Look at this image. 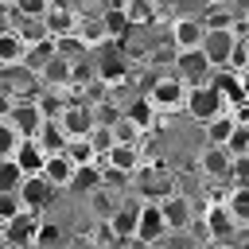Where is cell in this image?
Segmentation results:
<instances>
[{"instance_id": "obj_34", "label": "cell", "mask_w": 249, "mask_h": 249, "mask_svg": "<svg viewBox=\"0 0 249 249\" xmlns=\"http://www.w3.org/2000/svg\"><path fill=\"white\" fill-rule=\"evenodd\" d=\"M140 132H144V128H140L136 121H128V117H121V121L113 124V140H117V144H140Z\"/></svg>"}, {"instance_id": "obj_6", "label": "cell", "mask_w": 249, "mask_h": 249, "mask_svg": "<svg viewBox=\"0 0 249 249\" xmlns=\"http://www.w3.org/2000/svg\"><path fill=\"white\" fill-rule=\"evenodd\" d=\"M167 39L175 43V51H198V47L206 43V23H202V16H175Z\"/></svg>"}, {"instance_id": "obj_2", "label": "cell", "mask_w": 249, "mask_h": 249, "mask_svg": "<svg viewBox=\"0 0 249 249\" xmlns=\"http://www.w3.org/2000/svg\"><path fill=\"white\" fill-rule=\"evenodd\" d=\"M171 74H175L187 89H195V86H210V78H214V62L206 58L202 47H198V51H179Z\"/></svg>"}, {"instance_id": "obj_46", "label": "cell", "mask_w": 249, "mask_h": 249, "mask_svg": "<svg viewBox=\"0 0 249 249\" xmlns=\"http://www.w3.org/2000/svg\"><path fill=\"white\" fill-rule=\"evenodd\" d=\"M51 4H66V0H51Z\"/></svg>"}, {"instance_id": "obj_44", "label": "cell", "mask_w": 249, "mask_h": 249, "mask_svg": "<svg viewBox=\"0 0 249 249\" xmlns=\"http://www.w3.org/2000/svg\"><path fill=\"white\" fill-rule=\"evenodd\" d=\"M0 249H8V237H4V226H0Z\"/></svg>"}, {"instance_id": "obj_30", "label": "cell", "mask_w": 249, "mask_h": 249, "mask_svg": "<svg viewBox=\"0 0 249 249\" xmlns=\"http://www.w3.org/2000/svg\"><path fill=\"white\" fill-rule=\"evenodd\" d=\"M16 31H19V39H23L27 47H35V43H47V39H51V31H47V23H43V19H19V23H16Z\"/></svg>"}, {"instance_id": "obj_29", "label": "cell", "mask_w": 249, "mask_h": 249, "mask_svg": "<svg viewBox=\"0 0 249 249\" xmlns=\"http://www.w3.org/2000/svg\"><path fill=\"white\" fill-rule=\"evenodd\" d=\"M101 23H105V31H109V39L117 43V47H124V35H128V16L124 12H101Z\"/></svg>"}, {"instance_id": "obj_32", "label": "cell", "mask_w": 249, "mask_h": 249, "mask_svg": "<svg viewBox=\"0 0 249 249\" xmlns=\"http://www.w3.org/2000/svg\"><path fill=\"white\" fill-rule=\"evenodd\" d=\"M19 144H23V136L16 132V124L12 121H0V160H16Z\"/></svg>"}, {"instance_id": "obj_31", "label": "cell", "mask_w": 249, "mask_h": 249, "mask_svg": "<svg viewBox=\"0 0 249 249\" xmlns=\"http://www.w3.org/2000/svg\"><path fill=\"white\" fill-rule=\"evenodd\" d=\"M117 206H121V198H113V195H109V187H101V191H93V195H89V210H97V218H101V222H109V218L117 214Z\"/></svg>"}, {"instance_id": "obj_37", "label": "cell", "mask_w": 249, "mask_h": 249, "mask_svg": "<svg viewBox=\"0 0 249 249\" xmlns=\"http://www.w3.org/2000/svg\"><path fill=\"white\" fill-rule=\"evenodd\" d=\"M27 206H23V198L19 195H0V226H8L12 218H19Z\"/></svg>"}, {"instance_id": "obj_13", "label": "cell", "mask_w": 249, "mask_h": 249, "mask_svg": "<svg viewBox=\"0 0 249 249\" xmlns=\"http://www.w3.org/2000/svg\"><path fill=\"white\" fill-rule=\"evenodd\" d=\"M19 198H23V206H27V210H39V214H43V210L58 198V187H51L43 175H31V179H23Z\"/></svg>"}, {"instance_id": "obj_23", "label": "cell", "mask_w": 249, "mask_h": 249, "mask_svg": "<svg viewBox=\"0 0 249 249\" xmlns=\"http://www.w3.org/2000/svg\"><path fill=\"white\" fill-rule=\"evenodd\" d=\"M206 128V144H218V148H226L230 144V136H233V128H237V121L230 117V109L222 113V117H214L210 124H202Z\"/></svg>"}, {"instance_id": "obj_43", "label": "cell", "mask_w": 249, "mask_h": 249, "mask_svg": "<svg viewBox=\"0 0 249 249\" xmlns=\"http://www.w3.org/2000/svg\"><path fill=\"white\" fill-rule=\"evenodd\" d=\"M237 78H241V93H245V97H249V70H241V74H237Z\"/></svg>"}, {"instance_id": "obj_12", "label": "cell", "mask_w": 249, "mask_h": 249, "mask_svg": "<svg viewBox=\"0 0 249 249\" xmlns=\"http://www.w3.org/2000/svg\"><path fill=\"white\" fill-rule=\"evenodd\" d=\"M206 58L214 62V70H230V58L237 51V35L233 31H206V43H202Z\"/></svg>"}, {"instance_id": "obj_35", "label": "cell", "mask_w": 249, "mask_h": 249, "mask_svg": "<svg viewBox=\"0 0 249 249\" xmlns=\"http://www.w3.org/2000/svg\"><path fill=\"white\" fill-rule=\"evenodd\" d=\"M62 241H66V233H62L54 222H43V230H39V237H35V249H62Z\"/></svg>"}, {"instance_id": "obj_22", "label": "cell", "mask_w": 249, "mask_h": 249, "mask_svg": "<svg viewBox=\"0 0 249 249\" xmlns=\"http://www.w3.org/2000/svg\"><path fill=\"white\" fill-rule=\"evenodd\" d=\"M78 39L89 47V51H97V47H109L113 39H109V31H105V23H101V16L97 19H82L78 23Z\"/></svg>"}, {"instance_id": "obj_39", "label": "cell", "mask_w": 249, "mask_h": 249, "mask_svg": "<svg viewBox=\"0 0 249 249\" xmlns=\"http://www.w3.org/2000/svg\"><path fill=\"white\" fill-rule=\"evenodd\" d=\"M171 237V245L167 249H202V237L195 233V226L191 230H183V233H167Z\"/></svg>"}, {"instance_id": "obj_14", "label": "cell", "mask_w": 249, "mask_h": 249, "mask_svg": "<svg viewBox=\"0 0 249 249\" xmlns=\"http://www.w3.org/2000/svg\"><path fill=\"white\" fill-rule=\"evenodd\" d=\"M47 31H51V39H66V35H78V23H82V16L70 8V4H51V12H47Z\"/></svg>"}, {"instance_id": "obj_36", "label": "cell", "mask_w": 249, "mask_h": 249, "mask_svg": "<svg viewBox=\"0 0 249 249\" xmlns=\"http://www.w3.org/2000/svg\"><path fill=\"white\" fill-rule=\"evenodd\" d=\"M152 113H156V109H152V101H148L144 93H140V97H136V101H132V105L124 109V117H128V121H136L140 128H148V121H152Z\"/></svg>"}, {"instance_id": "obj_1", "label": "cell", "mask_w": 249, "mask_h": 249, "mask_svg": "<svg viewBox=\"0 0 249 249\" xmlns=\"http://www.w3.org/2000/svg\"><path fill=\"white\" fill-rule=\"evenodd\" d=\"M144 97H148V101H152V109H160V113L187 109V86H183L175 74H160V78L144 82Z\"/></svg>"}, {"instance_id": "obj_4", "label": "cell", "mask_w": 249, "mask_h": 249, "mask_svg": "<svg viewBox=\"0 0 249 249\" xmlns=\"http://www.w3.org/2000/svg\"><path fill=\"white\" fill-rule=\"evenodd\" d=\"M58 124H62L66 140H89V136H93V128H97L93 105H86L82 97H78V101H70V105H66V113L58 117Z\"/></svg>"}, {"instance_id": "obj_47", "label": "cell", "mask_w": 249, "mask_h": 249, "mask_svg": "<svg viewBox=\"0 0 249 249\" xmlns=\"http://www.w3.org/2000/svg\"><path fill=\"white\" fill-rule=\"evenodd\" d=\"M152 4H156V0H152Z\"/></svg>"}, {"instance_id": "obj_9", "label": "cell", "mask_w": 249, "mask_h": 249, "mask_svg": "<svg viewBox=\"0 0 249 249\" xmlns=\"http://www.w3.org/2000/svg\"><path fill=\"white\" fill-rule=\"evenodd\" d=\"M171 230H167V222H163V210H160V202H144L140 206V226H136V241L140 245H160L163 237H167Z\"/></svg>"}, {"instance_id": "obj_40", "label": "cell", "mask_w": 249, "mask_h": 249, "mask_svg": "<svg viewBox=\"0 0 249 249\" xmlns=\"http://www.w3.org/2000/svg\"><path fill=\"white\" fill-rule=\"evenodd\" d=\"M19 23V16H16V8L8 4V0H0V31H8V27H16Z\"/></svg>"}, {"instance_id": "obj_10", "label": "cell", "mask_w": 249, "mask_h": 249, "mask_svg": "<svg viewBox=\"0 0 249 249\" xmlns=\"http://www.w3.org/2000/svg\"><path fill=\"white\" fill-rule=\"evenodd\" d=\"M140 206H144V202H121V206H117V214L105 222V230L113 233V241H117V245H124V241H136Z\"/></svg>"}, {"instance_id": "obj_45", "label": "cell", "mask_w": 249, "mask_h": 249, "mask_svg": "<svg viewBox=\"0 0 249 249\" xmlns=\"http://www.w3.org/2000/svg\"><path fill=\"white\" fill-rule=\"evenodd\" d=\"M214 249H237V245H214Z\"/></svg>"}, {"instance_id": "obj_25", "label": "cell", "mask_w": 249, "mask_h": 249, "mask_svg": "<svg viewBox=\"0 0 249 249\" xmlns=\"http://www.w3.org/2000/svg\"><path fill=\"white\" fill-rule=\"evenodd\" d=\"M54 54H58L54 39H47V43H35V47H27V58H23V66H27V70H31L35 78H39V74H43V66H47V62L54 58Z\"/></svg>"}, {"instance_id": "obj_7", "label": "cell", "mask_w": 249, "mask_h": 249, "mask_svg": "<svg viewBox=\"0 0 249 249\" xmlns=\"http://www.w3.org/2000/svg\"><path fill=\"white\" fill-rule=\"evenodd\" d=\"M160 210H163V222H167V230L171 233H183V230H191L195 222H198V214H195V202L187 198V195H167L163 202H160Z\"/></svg>"}, {"instance_id": "obj_38", "label": "cell", "mask_w": 249, "mask_h": 249, "mask_svg": "<svg viewBox=\"0 0 249 249\" xmlns=\"http://www.w3.org/2000/svg\"><path fill=\"white\" fill-rule=\"evenodd\" d=\"M226 152H230V156H249V128H245V124H237V128H233V136H230Z\"/></svg>"}, {"instance_id": "obj_28", "label": "cell", "mask_w": 249, "mask_h": 249, "mask_svg": "<svg viewBox=\"0 0 249 249\" xmlns=\"http://www.w3.org/2000/svg\"><path fill=\"white\" fill-rule=\"evenodd\" d=\"M23 179H27V175L19 171L16 160H0V195H19Z\"/></svg>"}, {"instance_id": "obj_27", "label": "cell", "mask_w": 249, "mask_h": 249, "mask_svg": "<svg viewBox=\"0 0 249 249\" xmlns=\"http://www.w3.org/2000/svg\"><path fill=\"white\" fill-rule=\"evenodd\" d=\"M124 16H128V23H132V27H152V23L160 19V12H156V4H152V0H128Z\"/></svg>"}, {"instance_id": "obj_3", "label": "cell", "mask_w": 249, "mask_h": 249, "mask_svg": "<svg viewBox=\"0 0 249 249\" xmlns=\"http://www.w3.org/2000/svg\"><path fill=\"white\" fill-rule=\"evenodd\" d=\"M222 113H226V101H222V93H218L214 86H195V89H187V117H191V121L210 124V121L222 117Z\"/></svg>"}, {"instance_id": "obj_24", "label": "cell", "mask_w": 249, "mask_h": 249, "mask_svg": "<svg viewBox=\"0 0 249 249\" xmlns=\"http://www.w3.org/2000/svg\"><path fill=\"white\" fill-rule=\"evenodd\" d=\"M35 140H39V148H43L47 156H58V152H66V144H70L58 121H47V124H43V132H39Z\"/></svg>"}, {"instance_id": "obj_26", "label": "cell", "mask_w": 249, "mask_h": 249, "mask_svg": "<svg viewBox=\"0 0 249 249\" xmlns=\"http://www.w3.org/2000/svg\"><path fill=\"white\" fill-rule=\"evenodd\" d=\"M226 210L233 214L237 226H249V187H230L226 191Z\"/></svg>"}, {"instance_id": "obj_18", "label": "cell", "mask_w": 249, "mask_h": 249, "mask_svg": "<svg viewBox=\"0 0 249 249\" xmlns=\"http://www.w3.org/2000/svg\"><path fill=\"white\" fill-rule=\"evenodd\" d=\"M16 163H19V171L31 179V175H43V167H47V152L39 148V140H23L19 144V152H16Z\"/></svg>"}, {"instance_id": "obj_11", "label": "cell", "mask_w": 249, "mask_h": 249, "mask_svg": "<svg viewBox=\"0 0 249 249\" xmlns=\"http://www.w3.org/2000/svg\"><path fill=\"white\" fill-rule=\"evenodd\" d=\"M8 121L16 124V132H19L23 140H35V136L43 132V124H47V117L39 113V105H35V101H16V105H12V113H8Z\"/></svg>"}, {"instance_id": "obj_33", "label": "cell", "mask_w": 249, "mask_h": 249, "mask_svg": "<svg viewBox=\"0 0 249 249\" xmlns=\"http://www.w3.org/2000/svg\"><path fill=\"white\" fill-rule=\"evenodd\" d=\"M8 4L16 8L19 19H47L51 12V0H8Z\"/></svg>"}, {"instance_id": "obj_41", "label": "cell", "mask_w": 249, "mask_h": 249, "mask_svg": "<svg viewBox=\"0 0 249 249\" xmlns=\"http://www.w3.org/2000/svg\"><path fill=\"white\" fill-rule=\"evenodd\" d=\"M230 117H233L237 124H245V128H249V97H241L237 105H230Z\"/></svg>"}, {"instance_id": "obj_20", "label": "cell", "mask_w": 249, "mask_h": 249, "mask_svg": "<svg viewBox=\"0 0 249 249\" xmlns=\"http://www.w3.org/2000/svg\"><path fill=\"white\" fill-rule=\"evenodd\" d=\"M105 187V167L101 163H86V167H78L74 171V183H70V191H78V195H93V191H101Z\"/></svg>"}, {"instance_id": "obj_42", "label": "cell", "mask_w": 249, "mask_h": 249, "mask_svg": "<svg viewBox=\"0 0 249 249\" xmlns=\"http://www.w3.org/2000/svg\"><path fill=\"white\" fill-rule=\"evenodd\" d=\"M233 245H237V249H249V226L237 230V241H233Z\"/></svg>"}, {"instance_id": "obj_19", "label": "cell", "mask_w": 249, "mask_h": 249, "mask_svg": "<svg viewBox=\"0 0 249 249\" xmlns=\"http://www.w3.org/2000/svg\"><path fill=\"white\" fill-rule=\"evenodd\" d=\"M101 163H109V167H117V171L136 179V171H140V144H117Z\"/></svg>"}, {"instance_id": "obj_21", "label": "cell", "mask_w": 249, "mask_h": 249, "mask_svg": "<svg viewBox=\"0 0 249 249\" xmlns=\"http://www.w3.org/2000/svg\"><path fill=\"white\" fill-rule=\"evenodd\" d=\"M210 86L222 93V101H226V109L230 105H237L245 93H241V78L233 74V70H214V78H210Z\"/></svg>"}, {"instance_id": "obj_8", "label": "cell", "mask_w": 249, "mask_h": 249, "mask_svg": "<svg viewBox=\"0 0 249 249\" xmlns=\"http://www.w3.org/2000/svg\"><path fill=\"white\" fill-rule=\"evenodd\" d=\"M198 171L210 179V183H230V171H233V156L218 144H202L198 152Z\"/></svg>"}, {"instance_id": "obj_17", "label": "cell", "mask_w": 249, "mask_h": 249, "mask_svg": "<svg viewBox=\"0 0 249 249\" xmlns=\"http://www.w3.org/2000/svg\"><path fill=\"white\" fill-rule=\"evenodd\" d=\"M23 58H27V43L19 39V31H16V27L0 31V70H8V66H23Z\"/></svg>"}, {"instance_id": "obj_16", "label": "cell", "mask_w": 249, "mask_h": 249, "mask_svg": "<svg viewBox=\"0 0 249 249\" xmlns=\"http://www.w3.org/2000/svg\"><path fill=\"white\" fill-rule=\"evenodd\" d=\"M74 160L66 156V152H58V156H47V167H43V179L51 183V187H58V191H70V183H74Z\"/></svg>"}, {"instance_id": "obj_15", "label": "cell", "mask_w": 249, "mask_h": 249, "mask_svg": "<svg viewBox=\"0 0 249 249\" xmlns=\"http://www.w3.org/2000/svg\"><path fill=\"white\" fill-rule=\"evenodd\" d=\"M97 62V78L105 82V86H121L124 78H128V62H124V51L117 47V51H109V54H101V58H93Z\"/></svg>"}, {"instance_id": "obj_5", "label": "cell", "mask_w": 249, "mask_h": 249, "mask_svg": "<svg viewBox=\"0 0 249 249\" xmlns=\"http://www.w3.org/2000/svg\"><path fill=\"white\" fill-rule=\"evenodd\" d=\"M43 222H47V214H39V210H23L19 218H12V222L4 226L8 249H31L35 237H39V230H43Z\"/></svg>"}]
</instances>
